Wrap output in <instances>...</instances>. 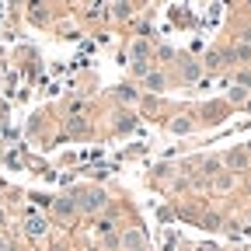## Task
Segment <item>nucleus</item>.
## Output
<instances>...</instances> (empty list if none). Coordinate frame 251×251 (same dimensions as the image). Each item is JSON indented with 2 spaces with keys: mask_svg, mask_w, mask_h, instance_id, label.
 Returning a JSON list of instances; mask_svg holds the SVG:
<instances>
[{
  "mask_svg": "<svg viewBox=\"0 0 251 251\" xmlns=\"http://www.w3.org/2000/svg\"><path fill=\"white\" fill-rule=\"evenodd\" d=\"M230 185H234L230 175H220V178H216V188H230Z\"/></svg>",
  "mask_w": 251,
  "mask_h": 251,
  "instance_id": "obj_8",
  "label": "nucleus"
},
{
  "mask_svg": "<svg viewBox=\"0 0 251 251\" xmlns=\"http://www.w3.org/2000/svg\"><path fill=\"white\" fill-rule=\"evenodd\" d=\"M25 230H28L31 237H42V234H46V220H42V216H28V220H25Z\"/></svg>",
  "mask_w": 251,
  "mask_h": 251,
  "instance_id": "obj_3",
  "label": "nucleus"
},
{
  "mask_svg": "<svg viewBox=\"0 0 251 251\" xmlns=\"http://www.w3.org/2000/svg\"><path fill=\"white\" fill-rule=\"evenodd\" d=\"M122 248H126V251H147V241H143V234H140V230H126Z\"/></svg>",
  "mask_w": 251,
  "mask_h": 251,
  "instance_id": "obj_2",
  "label": "nucleus"
},
{
  "mask_svg": "<svg viewBox=\"0 0 251 251\" xmlns=\"http://www.w3.org/2000/svg\"><path fill=\"white\" fill-rule=\"evenodd\" d=\"M108 199H105V192H98V188H94V192H80L77 196V206L80 209H87V213H94V209H101Z\"/></svg>",
  "mask_w": 251,
  "mask_h": 251,
  "instance_id": "obj_1",
  "label": "nucleus"
},
{
  "mask_svg": "<svg viewBox=\"0 0 251 251\" xmlns=\"http://www.w3.org/2000/svg\"><path fill=\"white\" fill-rule=\"evenodd\" d=\"M147 91H164V74H147Z\"/></svg>",
  "mask_w": 251,
  "mask_h": 251,
  "instance_id": "obj_5",
  "label": "nucleus"
},
{
  "mask_svg": "<svg viewBox=\"0 0 251 251\" xmlns=\"http://www.w3.org/2000/svg\"><path fill=\"white\" fill-rule=\"evenodd\" d=\"M244 94H248L244 87H234V91H230V98H234V101H244Z\"/></svg>",
  "mask_w": 251,
  "mask_h": 251,
  "instance_id": "obj_9",
  "label": "nucleus"
},
{
  "mask_svg": "<svg viewBox=\"0 0 251 251\" xmlns=\"http://www.w3.org/2000/svg\"><path fill=\"white\" fill-rule=\"evenodd\" d=\"M227 164H230V168H244V164H248V157H244V153H237V150H234V153H230V157H227Z\"/></svg>",
  "mask_w": 251,
  "mask_h": 251,
  "instance_id": "obj_7",
  "label": "nucleus"
},
{
  "mask_svg": "<svg viewBox=\"0 0 251 251\" xmlns=\"http://www.w3.org/2000/svg\"><path fill=\"white\" fill-rule=\"evenodd\" d=\"M52 209H56V216H74L77 202H70V199H56V202H52Z\"/></svg>",
  "mask_w": 251,
  "mask_h": 251,
  "instance_id": "obj_4",
  "label": "nucleus"
},
{
  "mask_svg": "<svg viewBox=\"0 0 251 251\" xmlns=\"http://www.w3.org/2000/svg\"><path fill=\"white\" fill-rule=\"evenodd\" d=\"M241 84H248V87H251V74H241Z\"/></svg>",
  "mask_w": 251,
  "mask_h": 251,
  "instance_id": "obj_10",
  "label": "nucleus"
},
{
  "mask_svg": "<svg viewBox=\"0 0 251 251\" xmlns=\"http://www.w3.org/2000/svg\"><path fill=\"white\" fill-rule=\"evenodd\" d=\"M0 224H4V209H0Z\"/></svg>",
  "mask_w": 251,
  "mask_h": 251,
  "instance_id": "obj_11",
  "label": "nucleus"
},
{
  "mask_svg": "<svg viewBox=\"0 0 251 251\" xmlns=\"http://www.w3.org/2000/svg\"><path fill=\"white\" fill-rule=\"evenodd\" d=\"M192 129V119H175L171 122V133H188Z\"/></svg>",
  "mask_w": 251,
  "mask_h": 251,
  "instance_id": "obj_6",
  "label": "nucleus"
}]
</instances>
